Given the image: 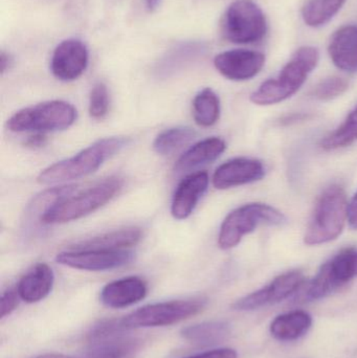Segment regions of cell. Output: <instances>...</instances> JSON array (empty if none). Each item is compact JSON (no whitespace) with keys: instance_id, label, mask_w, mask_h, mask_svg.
<instances>
[{"instance_id":"obj_1","label":"cell","mask_w":357,"mask_h":358,"mask_svg":"<svg viewBox=\"0 0 357 358\" xmlns=\"http://www.w3.org/2000/svg\"><path fill=\"white\" fill-rule=\"evenodd\" d=\"M129 142V138L122 136L102 138L83 149L75 157L58 162L44 169L38 176V182L41 185H56L90 176L107 159L125 148Z\"/></svg>"},{"instance_id":"obj_2","label":"cell","mask_w":357,"mask_h":358,"mask_svg":"<svg viewBox=\"0 0 357 358\" xmlns=\"http://www.w3.org/2000/svg\"><path fill=\"white\" fill-rule=\"evenodd\" d=\"M320 54L316 48L303 46L283 67L280 75L261 84L251 96V101L260 106L278 104L293 96L316 69Z\"/></svg>"},{"instance_id":"obj_3","label":"cell","mask_w":357,"mask_h":358,"mask_svg":"<svg viewBox=\"0 0 357 358\" xmlns=\"http://www.w3.org/2000/svg\"><path fill=\"white\" fill-rule=\"evenodd\" d=\"M123 180L109 178L94 187L52 204L40 217L44 224H60L83 218L108 203L121 192Z\"/></svg>"},{"instance_id":"obj_4","label":"cell","mask_w":357,"mask_h":358,"mask_svg":"<svg viewBox=\"0 0 357 358\" xmlns=\"http://www.w3.org/2000/svg\"><path fill=\"white\" fill-rule=\"evenodd\" d=\"M347 196L337 185L327 187L319 197L306 231L307 245H321L337 239L347 220Z\"/></svg>"},{"instance_id":"obj_5","label":"cell","mask_w":357,"mask_h":358,"mask_svg":"<svg viewBox=\"0 0 357 358\" xmlns=\"http://www.w3.org/2000/svg\"><path fill=\"white\" fill-rule=\"evenodd\" d=\"M286 217L274 206L265 203H247L231 212L222 222L218 236L221 250H231L240 243L245 236L261 225H282Z\"/></svg>"},{"instance_id":"obj_6","label":"cell","mask_w":357,"mask_h":358,"mask_svg":"<svg viewBox=\"0 0 357 358\" xmlns=\"http://www.w3.org/2000/svg\"><path fill=\"white\" fill-rule=\"evenodd\" d=\"M77 120V109L64 101H50L21 109L8 119L6 126L12 132L62 131Z\"/></svg>"},{"instance_id":"obj_7","label":"cell","mask_w":357,"mask_h":358,"mask_svg":"<svg viewBox=\"0 0 357 358\" xmlns=\"http://www.w3.org/2000/svg\"><path fill=\"white\" fill-rule=\"evenodd\" d=\"M221 31L232 43H256L268 31L265 15L253 0H236L224 13Z\"/></svg>"},{"instance_id":"obj_8","label":"cell","mask_w":357,"mask_h":358,"mask_svg":"<svg viewBox=\"0 0 357 358\" xmlns=\"http://www.w3.org/2000/svg\"><path fill=\"white\" fill-rule=\"evenodd\" d=\"M205 306V301L201 299L155 303L142 307L123 317L122 323L128 330L171 326L198 315Z\"/></svg>"},{"instance_id":"obj_9","label":"cell","mask_w":357,"mask_h":358,"mask_svg":"<svg viewBox=\"0 0 357 358\" xmlns=\"http://www.w3.org/2000/svg\"><path fill=\"white\" fill-rule=\"evenodd\" d=\"M357 278V248H349L321 266L305 292L308 301L321 300L337 292Z\"/></svg>"},{"instance_id":"obj_10","label":"cell","mask_w":357,"mask_h":358,"mask_svg":"<svg viewBox=\"0 0 357 358\" xmlns=\"http://www.w3.org/2000/svg\"><path fill=\"white\" fill-rule=\"evenodd\" d=\"M122 320L103 321L88 334L89 349L85 358H127L140 346L138 338L125 336Z\"/></svg>"},{"instance_id":"obj_11","label":"cell","mask_w":357,"mask_h":358,"mask_svg":"<svg viewBox=\"0 0 357 358\" xmlns=\"http://www.w3.org/2000/svg\"><path fill=\"white\" fill-rule=\"evenodd\" d=\"M134 254L126 250H73L59 252L57 263L87 271H104L129 264Z\"/></svg>"},{"instance_id":"obj_12","label":"cell","mask_w":357,"mask_h":358,"mask_svg":"<svg viewBox=\"0 0 357 358\" xmlns=\"http://www.w3.org/2000/svg\"><path fill=\"white\" fill-rule=\"evenodd\" d=\"M305 281L303 273L300 271H287L277 277L265 287L236 301L233 304L235 310L251 311L270 305L278 304L299 290Z\"/></svg>"},{"instance_id":"obj_13","label":"cell","mask_w":357,"mask_h":358,"mask_svg":"<svg viewBox=\"0 0 357 358\" xmlns=\"http://www.w3.org/2000/svg\"><path fill=\"white\" fill-rule=\"evenodd\" d=\"M88 59L87 48L81 40H64L54 50L50 71L60 81H73L87 69Z\"/></svg>"},{"instance_id":"obj_14","label":"cell","mask_w":357,"mask_h":358,"mask_svg":"<svg viewBox=\"0 0 357 358\" xmlns=\"http://www.w3.org/2000/svg\"><path fill=\"white\" fill-rule=\"evenodd\" d=\"M265 64V56L255 50H233L214 59L216 69L226 79L247 81L256 77Z\"/></svg>"},{"instance_id":"obj_15","label":"cell","mask_w":357,"mask_h":358,"mask_svg":"<svg viewBox=\"0 0 357 358\" xmlns=\"http://www.w3.org/2000/svg\"><path fill=\"white\" fill-rule=\"evenodd\" d=\"M265 176V168L258 159H231L216 169L213 176V185L216 189H226L240 187L261 180Z\"/></svg>"},{"instance_id":"obj_16","label":"cell","mask_w":357,"mask_h":358,"mask_svg":"<svg viewBox=\"0 0 357 358\" xmlns=\"http://www.w3.org/2000/svg\"><path fill=\"white\" fill-rule=\"evenodd\" d=\"M209 181L207 172H196L182 179L172 199V216L177 220L189 218L207 192Z\"/></svg>"},{"instance_id":"obj_17","label":"cell","mask_w":357,"mask_h":358,"mask_svg":"<svg viewBox=\"0 0 357 358\" xmlns=\"http://www.w3.org/2000/svg\"><path fill=\"white\" fill-rule=\"evenodd\" d=\"M147 292L148 287L144 280L138 277L123 278L104 286L101 301L109 308H125L144 300Z\"/></svg>"},{"instance_id":"obj_18","label":"cell","mask_w":357,"mask_h":358,"mask_svg":"<svg viewBox=\"0 0 357 358\" xmlns=\"http://www.w3.org/2000/svg\"><path fill=\"white\" fill-rule=\"evenodd\" d=\"M329 56L337 69L357 73V27L346 25L337 29L328 48Z\"/></svg>"},{"instance_id":"obj_19","label":"cell","mask_w":357,"mask_h":358,"mask_svg":"<svg viewBox=\"0 0 357 358\" xmlns=\"http://www.w3.org/2000/svg\"><path fill=\"white\" fill-rule=\"evenodd\" d=\"M54 282L52 269L45 263H39L21 278L17 292L25 303L40 302L50 294Z\"/></svg>"},{"instance_id":"obj_20","label":"cell","mask_w":357,"mask_h":358,"mask_svg":"<svg viewBox=\"0 0 357 358\" xmlns=\"http://www.w3.org/2000/svg\"><path fill=\"white\" fill-rule=\"evenodd\" d=\"M226 144L219 138H209L193 145L176 162V173H184L216 161L226 151Z\"/></svg>"},{"instance_id":"obj_21","label":"cell","mask_w":357,"mask_h":358,"mask_svg":"<svg viewBox=\"0 0 357 358\" xmlns=\"http://www.w3.org/2000/svg\"><path fill=\"white\" fill-rule=\"evenodd\" d=\"M138 227L115 229L100 236L84 240L73 246V250H125L136 245L142 239Z\"/></svg>"},{"instance_id":"obj_22","label":"cell","mask_w":357,"mask_h":358,"mask_svg":"<svg viewBox=\"0 0 357 358\" xmlns=\"http://www.w3.org/2000/svg\"><path fill=\"white\" fill-rule=\"evenodd\" d=\"M312 319L305 311H293L279 315L270 325V334L275 338L283 342L301 338L309 331Z\"/></svg>"},{"instance_id":"obj_23","label":"cell","mask_w":357,"mask_h":358,"mask_svg":"<svg viewBox=\"0 0 357 358\" xmlns=\"http://www.w3.org/2000/svg\"><path fill=\"white\" fill-rule=\"evenodd\" d=\"M230 332V326L224 322H205L184 328L182 336L191 344L207 347L224 342Z\"/></svg>"},{"instance_id":"obj_24","label":"cell","mask_w":357,"mask_h":358,"mask_svg":"<svg viewBox=\"0 0 357 358\" xmlns=\"http://www.w3.org/2000/svg\"><path fill=\"white\" fill-rule=\"evenodd\" d=\"M220 117V100L211 88H205L193 101V117L201 127H211Z\"/></svg>"},{"instance_id":"obj_25","label":"cell","mask_w":357,"mask_h":358,"mask_svg":"<svg viewBox=\"0 0 357 358\" xmlns=\"http://www.w3.org/2000/svg\"><path fill=\"white\" fill-rule=\"evenodd\" d=\"M346 0H307L302 8L304 22L312 27H322L340 12Z\"/></svg>"},{"instance_id":"obj_26","label":"cell","mask_w":357,"mask_h":358,"mask_svg":"<svg viewBox=\"0 0 357 358\" xmlns=\"http://www.w3.org/2000/svg\"><path fill=\"white\" fill-rule=\"evenodd\" d=\"M205 44L201 42H184L172 48L159 62V69L161 73H170L188 64L197 59L205 52Z\"/></svg>"},{"instance_id":"obj_27","label":"cell","mask_w":357,"mask_h":358,"mask_svg":"<svg viewBox=\"0 0 357 358\" xmlns=\"http://www.w3.org/2000/svg\"><path fill=\"white\" fill-rule=\"evenodd\" d=\"M196 132L190 127L170 128L161 132L153 142V150L159 155H169L194 140Z\"/></svg>"},{"instance_id":"obj_28","label":"cell","mask_w":357,"mask_h":358,"mask_svg":"<svg viewBox=\"0 0 357 358\" xmlns=\"http://www.w3.org/2000/svg\"><path fill=\"white\" fill-rule=\"evenodd\" d=\"M357 141V106L348 115L346 121L335 131L325 136L321 142L324 150L333 151L350 146Z\"/></svg>"},{"instance_id":"obj_29","label":"cell","mask_w":357,"mask_h":358,"mask_svg":"<svg viewBox=\"0 0 357 358\" xmlns=\"http://www.w3.org/2000/svg\"><path fill=\"white\" fill-rule=\"evenodd\" d=\"M349 88L347 80L341 77H330L323 80L314 90V96L321 101H330L342 96Z\"/></svg>"},{"instance_id":"obj_30","label":"cell","mask_w":357,"mask_h":358,"mask_svg":"<svg viewBox=\"0 0 357 358\" xmlns=\"http://www.w3.org/2000/svg\"><path fill=\"white\" fill-rule=\"evenodd\" d=\"M109 109V94L106 85L98 83L94 86L89 98V115L92 119L101 120Z\"/></svg>"},{"instance_id":"obj_31","label":"cell","mask_w":357,"mask_h":358,"mask_svg":"<svg viewBox=\"0 0 357 358\" xmlns=\"http://www.w3.org/2000/svg\"><path fill=\"white\" fill-rule=\"evenodd\" d=\"M19 296L17 290L8 289L2 294L1 296V307H0V317L1 319L6 317V315H10L15 309L17 308L19 304Z\"/></svg>"},{"instance_id":"obj_32","label":"cell","mask_w":357,"mask_h":358,"mask_svg":"<svg viewBox=\"0 0 357 358\" xmlns=\"http://www.w3.org/2000/svg\"><path fill=\"white\" fill-rule=\"evenodd\" d=\"M184 358H237V353L233 349H214V350L205 351V352Z\"/></svg>"},{"instance_id":"obj_33","label":"cell","mask_w":357,"mask_h":358,"mask_svg":"<svg viewBox=\"0 0 357 358\" xmlns=\"http://www.w3.org/2000/svg\"><path fill=\"white\" fill-rule=\"evenodd\" d=\"M46 142H48V138H46L45 134H34L33 136H29L27 138L24 145L27 148L37 149L43 147Z\"/></svg>"},{"instance_id":"obj_34","label":"cell","mask_w":357,"mask_h":358,"mask_svg":"<svg viewBox=\"0 0 357 358\" xmlns=\"http://www.w3.org/2000/svg\"><path fill=\"white\" fill-rule=\"evenodd\" d=\"M347 220L352 229H357V193L348 204Z\"/></svg>"},{"instance_id":"obj_35","label":"cell","mask_w":357,"mask_h":358,"mask_svg":"<svg viewBox=\"0 0 357 358\" xmlns=\"http://www.w3.org/2000/svg\"><path fill=\"white\" fill-rule=\"evenodd\" d=\"M10 64H12V58H10V55L1 52V55H0V69H1V73H6L10 69Z\"/></svg>"},{"instance_id":"obj_36","label":"cell","mask_w":357,"mask_h":358,"mask_svg":"<svg viewBox=\"0 0 357 358\" xmlns=\"http://www.w3.org/2000/svg\"><path fill=\"white\" fill-rule=\"evenodd\" d=\"M149 10H154L161 4V0H145Z\"/></svg>"},{"instance_id":"obj_37","label":"cell","mask_w":357,"mask_h":358,"mask_svg":"<svg viewBox=\"0 0 357 358\" xmlns=\"http://www.w3.org/2000/svg\"><path fill=\"white\" fill-rule=\"evenodd\" d=\"M36 358H73V357H67V355H57V353H50V355H40V357H38Z\"/></svg>"}]
</instances>
